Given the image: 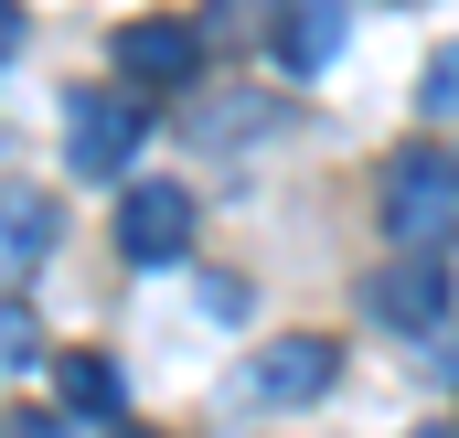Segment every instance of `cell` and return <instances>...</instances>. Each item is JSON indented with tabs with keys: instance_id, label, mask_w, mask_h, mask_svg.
<instances>
[{
	"instance_id": "7",
	"label": "cell",
	"mask_w": 459,
	"mask_h": 438,
	"mask_svg": "<svg viewBox=\"0 0 459 438\" xmlns=\"http://www.w3.org/2000/svg\"><path fill=\"white\" fill-rule=\"evenodd\" d=\"M43 257H54V204L22 193V182H0V278H22Z\"/></svg>"
},
{
	"instance_id": "15",
	"label": "cell",
	"mask_w": 459,
	"mask_h": 438,
	"mask_svg": "<svg viewBox=\"0 0 459 438\" xmlns=\"http://www.w3.org/2000/svg\"><path fill=\"white\" fill-rule=\"evenodd\" d=\"M428 438H459V428H428Z\"/></svg>"
},
{
	"instance_id": "1",
	"label": "cell",
	"mask_w": 459,
	"mask_h": 438,
	"mask_svg": "<svg viewBox=\"0 0 459 438\" xmlns=\"http://www.w3.org/2000/svg\"><path fill=\"white\" fill-rule=\"evenodd\" d=\"M374 215H385L395 246H449V235H459V161H449V150H395Z\"/></svg>"
},
{
	"instance_id": "9",
	"label": "cell",
	"mask_w": 459,
	"mask_h": 438,
	"mask_svg": "<svg viewBox=\"0 0 459 438\" xmlns=\"http://www.w3.org/2000/svg\"><path fill=\"white\" fill-rule=\"evenodd\" d=\"M54 396H65L75 417H117V407H128V374H117L108 353H65V364H54Z\"/></svg>"
},
{
	"instance_id": "5",
	"label": "cell",
	"mask_w": 459,
	"mask_h": 438,
	"mask_svg": "<svg viewBox=\"0 0 459 438\" xmlns=\"http://www.w3.org/2000/svg\"><path fill=\"white\" fill-rule=\"evenodd\" d=\"M139 139H150V108H139V86L75 97V118H65V161H75V171H117Z\"/></svg>"
},
{
	"instance_id": "12",
	"label": "cell",
	"mask_w": 459,
	"mask_h": 438,
	"mask_svg": "<svg viewBox=\"0 0 459 438\" xmlns=\"http://www.w3.org/2000/svg\"><path fill=\"white\" fill-rule=\"evenodd\" d=\"M22 54V0H0V65Z\"/></svg>"
},
{
	"instance_id": "8",
	"label": "cell",
	"mask_w": 459,
	"mask_h": 438,
	"mask_svg": "<svg viewBox=\"0 0 459 438\" xmlns=\"http://www.w3.org/2000/svg\"><path fill=\"white\" fill-rule=\"evenodd\" d=\"M278 54H289L299 75H321V65L342 54V0H289V11H278Z\"/></svg>"
},
{
	"instance_id": "13",
	"label": "cell",
	"mask_w": 459,
	"mask_h": 438,
	"mask_svg": "<svg viewBox=\"0 0 459 438\" xmlns=\"http://www.w3.org/2000/svg\"><path fill=\"white\" fill-rule=\"evenodd\" d=\"M438 374H449V385H459V331H438Z\"/></svg>"
},
{
	"instance_id": "2",
	"label": "cell",
	"mask_w": 459,
	"mask_h": 438,
	"mask_svg": "<svg viewBox=\"0 0 459 438\" xmlns=\"http://www.w3.org/2000/svg\"><path fill=\"white\" fill-rule=\"evenodd\" d=\"M363 311L395 331H449V246H406L395 267H374Z\"/></svg>"
},
{
	"instance_id": "4",
	"label": "cell",
	"mask_w": 459,
	"mask_h": 438,
	"mask_svg": "<svg viewBox=\"0 0 459 438\" xmlns=\"http://www.w3.org/2000/svg\"><path fill=\"white\" fill-rule=\"evenodd\" d=\"M332 374H342V353H332V331H278L267 353H256V407H321L332 396Z\"/></svg>"
},
{
	"instance_id": "14",
	"label": "cell",
	"mask_w": 459,
	"mask_h": 438,
	"mask_svg": "<svg viewBox=\"0 0 459 438\" xmlns=\"http://www.w3.org/2000/svg\"><path fill=\"white\" fill-rule=\"evenodd\" d=\"M108 438H139V428H108Z\"/></svg>"
},
{
	"instance_id": "6",
	"label": "cell",
	"mask_w": 459,
	"mask_h": 438,
	"mask_svg": "<svg viewBox=\"0 0 459 438\" xmlns=\"http://www.w3.org/2000/svg\"><path fill=\"white\" fill-rule=\"evenodd\" d=\"M193 65H204V32L193 22H128L117 32V75L128 86H193Z\"/></svg>"
},
{
	"instance_id": "11",
	"label": "cell",
	"mask_w": 459,
	"mask_h": 438,
	"mask_svg": "<svg viewBox=\"0 0 459 438\" xmlns=\"http://www.w3.org/2000/svg\"><path fill=\"white\" fill-rule=\"evenodd\" d=\"M32 353H43L32 311H22V300H0V374H11V364H32Z\"/></svg>"
},
{
	"instance_id": "3",
	"label": "cell",
	"mask_w": 459,
	"mask_h": 438,
	"mask_svg": "<svg viewBox=\"0 0 459 438\" xmlns=\"http://www.w3.org/2000/svg\"><path fill=\"white\" fill-rule=\"evenodd\" d=\"M182 246H193V193H182V182H128V193H117V257L171 267Z\"/></svg>"
},
{
	"instance_id": "10",
	"label": "cell",
	"mask_w": 459,
	"mask_h": 438,
	"mask_svg": "<svg viewBox=\"0 0 459 438\" xmlns=\"http://www.w3.org/2000/svg\"><path fill=\"white\" fill-rule=\"evenodd\" d=\"M417 97H428V118H459V43L428 54V86H417Z\"/></svg>"
}]
</instances>
